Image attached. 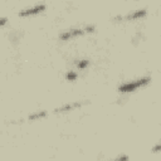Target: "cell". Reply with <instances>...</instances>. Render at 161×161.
I'll return each instance as SVG.
<instances>
[{"instance_id":"6da1fadb","label":"cell","mask_w":161,"mask_h":161,"mask_svg":"<svg viewBox=\"0 0 161 161\" xmlns=\"http://www.w3.org/2000/svg\"><path fill=\"white\" fill-rule=\"evenodd\" d=\"M93 31H94V26L87 25V26H84V28L69 29V30L62 33L59 36H60V39H63V40H68V39H70V38H74V36H78V35H83V34H86V33H93Z\"/></svg>"},{"instance_id":"7a4b0ae2","label":"cell","mask_w":161,"mask_h":161,"mask_svg":"<svg viewBox=\"0 0 161 161\" xmlns=\"http://www.w3.org/2000/svg\"><path fill=\"white\" fill-rule=\"evenodd\" d=\"M151 78L150 77H143V78H140V79H136L133 82H128V83H125V84H121L118 87V91L119 92H133L135 89H137L138 87H142L147 83H150Z\"/></svg>"},{"instance_id":"3957f363","label":"cell","mask_w":161,"mask_h":161,"mask_svg":"<svg viewBox=\"0 0 161 161\" xmlns=\"http://www.w3.org/2000/svg\"><path fill=\"white\" fill-rule=\"evenodd\" d=\"M145 15H146V9H140V10H136L133 13L127 14L126 16L118 15V16L114 18V20H133V19H137V18H142Z\"/></svg>"},{"instance_id":"277c9868","label":"cell","mask_w":161,"mask_h":161,"mask_svg":"<svg viewBox=\"0 0 161 161\" xmlns=\"http://www.w3.org/2000/svg\"><path fill=\"white\" fill-rule=\"evenodd\" d=\"M45 9V5L44 4H39V5H35V6H31V8H26L21 11H19V15L20 16H28V15H33V14H38L40 11H43Z\"/></svg>"},{"instance_id":"5b68a950","label":"cell","mask_w":161,"mask_h":161,"mask_svg":"<svg viewBox=\"0 0 161 161\" xmlns=\"http://www.w3.org/2000/svg\"><path fill=\"white\" fill-rule=\"evenodd\" d=\"M84 103H87V102H74V103H68V104H65V106H63V107L57 108L55 112H67V111H70V109H73V108L80 107V106H83Z\"/></svg>"},{"instance_id":"8992f818","label":"cell","mask_w":161,"mask_h":161,"mask_svg":"<svg viewBox=\"0 0 161 161\" xmlns=\"http://www.w3.org/2000/svg\"><path fill=\"white\" fill-rule=\"evenodd\" d=\"M47 113H45V111H42V112H36V113H33V114H30L29 116V119H36V118H42V117H44Z\"/></svg>"},{"instance_id":"52a82bcc","label":"cell","mask_w":161,"mask_h":161,"mask_svg":"<svg viewBox=\"0 0 161 161\" xmlns=\"http://www.w3.org/2000/svg\"><path fill=\"white\" fill-rule=\"evenodd\" d=\"M88 64H89V60H87V59H82L80 62H78V63H77V67H78L79 69H84Z\"/></svg>"},{"instance_id":"ba28073f","label":"cell","mask_w":161,"mask_h":161,"mask_svg":"<svg viewBox=\"0 0 161 161\" xmlns=\"http://www.w3.org/2000/svg\"><path fill=\"white\" fill-rule=\"evenodd\" d=\"M65 78H67V80H75V79H77V73L70 70V72H68V73H67Z\"/></svg>"},{"instance_id":"9c48e42d","label":"cell","mask_w":161,"mask_h":161,"mask_svg":"<svg viewBox=\"0 0 161 161\" xmlns=\"http://www.w3.org/2000/svg\"><path fill=\"white\" fill-rule=\"evenodd\" d=\"M111 161H128V156L122 155V156H118V157H116V158H113Z\"/></svg>"},{"instance_id":"30bf717a","label":"cell","mask_w":161,"mask_h":161,"mask_svg":"<svg viewBox=\"0 0 161 161\" xmlns=\"http://www.w3.org/2000/svg\"><path fill=\"white\" fill-rule=\"evenodd\" d=\"M8 21V18H0V25H4Z\"/></svg>"},{"instance_id":"8fae6325","label":"cell","mask_w":161,"mask_h":161,"mask_svg":"<svg viewBox=\"0 0 161 161\" xmlns=\"http://www.w3.org/2000/svg\"><path fill=\"white\" fill-rule=\"evenodd\" d=\"M158 148H160V146H158V145H157V146H155V147H153V152H157V151H158Z\"/></svg>"}]
</instances>
